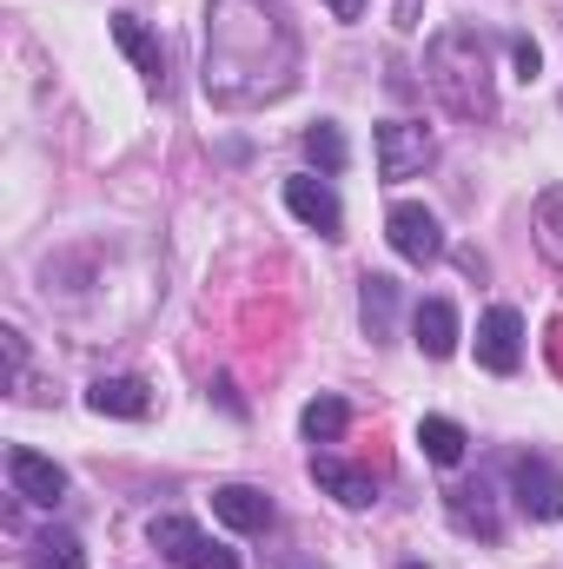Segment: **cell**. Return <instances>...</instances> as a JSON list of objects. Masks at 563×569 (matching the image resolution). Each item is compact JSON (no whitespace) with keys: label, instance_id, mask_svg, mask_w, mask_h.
I'll use <instances>...</instances> for the list:
<instances>
[{"label":"cell","instance_id":"obj_1","mask_svg":"<svg viewBox=\"0 0 563 569\" xmlns=\"http://www.w3.org/2000/svg\"><path fill=\"white\" fill-rule=\"evenodd\" d=\"M206 100L226 113L285 100L298 80V33L266 0H213L206 7Z\"/></svg>","mask_w":563,"mask_h":569},{"label":"cell","instance_id":"obj_2","mask_svg":"<svg viewBox=\"0 0 563 569\" xmlns=\"http://www.w3.org/2000/svg\"><path fill=\"white\" fill-rule=\"evenodd\" d=\"M424 80L431 93L457 113V120H491L497 87H491V47L477 27H444L424 53Z\"/></svg>","mask_w":563,"mask_h":569},{"label":"cell","instance_id":"obj_3","mask_svg":"<svg viewBox=\"0 0 563 569\" xmlns=\"http://www.w3.org/2000/svg\"><path fill=\"white\" fill-rule=\"evenodd\" d=\"M152 550H166L179 569H246L239 563V550H226V543H213L192 517H152Z\"/></svg>","mask_w":563,"mask_h":569},{"label":"cell","instance_id":"obj_4","mask_svg":"<svg viewBox=\"0 0 563 569\" xmlns=\"http://www.w3.org/2000/svg\"><path fill=\"white\" fill-rule=\"evenodd\" d=\"M385 239H392V252L405 259V266H437L444 259V226H437V212L431 206H392L385 212Z\"/></svg>","mask_w":563,"mask_h":569},{"label":"cell","instance_id":"obj_5","mask_svg":"<svg viewBox=\"0 0 563 569\" xmlns=\"http://www.w3.org/2000/svg\"><path fill=\"white\" fill-rule=\"evenodd\" d=\"M372 146H378V179H412V172L431 166V152H437V140L424 133L418 120H385L372 133Z\"/></svg>","mask_w":563,"mask_h":569},{"label":"cell","instance_id":"obj_6","mask_svg":"<svg viewBox=\"0 0 563 569\" xmlns=\"http://www.w3.org/2000/svg\"><path fill=\"white\" fill-rule=\"evenodd\" d=\"M477 365L497 371V378H511V371L524 365V318H517L511 305H491V311L477 318Z\"/></svg>","mask_w":563,"mask_h":569},{"label":"cell","instance_id":"obj_7","mask_svg":"<svg viewBox=\"0 0 563 569\" xmlns=\"http://www.w3.org/2000/svg\"><path fill=\"white\" fill-rule=\"evenodd\" d=\"M511 490H517L524 517H537V523H557L563 517V470H551L544 457H517L511 463Z\"/></svg>","mask_w":563,"mask_h":569},{"label":"cell","instance_id":"obj_8","mask_svg":"<svg viewBox=\"0 0 563 569\" xmlns=\"http://www.w3.org/2000/svg\"><path fill=\"white\" fill-rule=\"evenodd\" d=\"M285 206H292V219H305L318 239H345V206H338V192H332L325 179H312V172L285 179Z\"/></svg>","mask_w":563,"mask_h":569},{"label":"cell","instance_id":"obj_9","mask_svg":"<svg viewBox=\"0 0 563 569\" xmlns=\"http://www.w3.org/2000/svg\"><path fill=\"white\" fill-rule=\"evenodd\" d=\"M7 477H13V497H27V503H40V510H53V503L67 497V470H60L53 457L27 450V443L7 450Z\"/></svg>","mask_w":563,"mask_h":569},{"label":"cell","instance_id":"obj_10","mask_svg":"<svg viewBox=\"0 0 563 569\" xmlns=\"http://www.w3.org/2000/svg\"><path fill=\"white\" fill-rule=\"evenodd\" d=\"M213 517L239 537H266L273 530V497L253 490V483H226V490H213Z\"/></svg>","mask_w":563,"mask_h":569},{"label":"cell","instance_id":"obj_11","mask_svg":"<svg viewBox=\"0 0 563 569\" xmlns=\"http://www.w3.org/2000/svg\"><path fill=\"white\" fill-rule=\"evenodd\" d=\"M412 338H418L424 358H451V351H457V305H451V298H418Z\"/></svg>","mask_w":563,"mask_h":569},{"label":"cell","instance_id":"obj_12","mask_svg":"<svg viewBox=\"0 0 563 569\" xmlns=\"http://www.w3.org/2000/svg\"><path fill=\"white\" fill-rule=\"evenodd\" d=\"M87 411H100V418H146L152 391H146V378H93L87 385Z\"/></svg>","mask_w":563,"mask_h":569},{"label":"cell","instance_id":"obj_13","mask_svg":"<svg viewBox=\"0 0 563 569\" xmlns=\"http://www.w3.org/2000/svg\"><path fill=\"white\" fill-rule=\"evenodd\" d=\"M312 477H318V490H332L345 510H365V503L378 497L372 470H358V463H338V457H312Z\"/></svg>","mask_w":563,"mask_h":569},{"label":"cell","instance_id":"obj_14","mask_svg":"<svg viewBox=\"0 0 563 569\" xmlns=\"http://www.w3.org/2000/svg\"><path fill=\"white\" fill-rule=\"evenodd\" d=\"M113 40H120V53H127V60L140 67V73L152 80V87L166 80V53H159V40L146 33V20H140V13H113Z\"/></svg>","mask_w":563,"mask_h":569},{"label":"cell","instance_id":"obj_15","mask_svg":"<svg viewBox=\"0 0 563 569\" xmlns=\"http://www.w3.org/2000/svg\"><path fill=\"white\" fill-rule=\"evenodd\" d=\"M365 291H358V305H365V331L372 338H392V325H398V279H385V272H365Z\"/></svg>","mask_w":563,"mask_h":569},{"label":"cell","instance_id":"obj_16","mask_svg":"<svg viewBox=\"0 0 563 569\" xmlns=\"http://www.w3.org/2000/svg\"><path fill=\"white\" fill-rule=\"evenodd\" d=\"M444 503H451V517H457V530H477L484 543H497V510H491V497H484V490H471V483H457V490H444Z\"/></svg>","mask_w":563,"mask_h":569},{"label":"cell","instance_id":"obj_17","mask_svg":"<svg viewBox=\"0 0 563 569\" xmlns=\"http://www.w3.org/2000/svg\"><path fill=\"white\" fill-rule=\"evenodd\" d=\"M27 569H87V550L67 530H40L33 550H27Z\"/></svg>","mask_w":563,"mask_h":569},{"label":"cell","instance_id":"obj_18","mask_svg":"<svg viewBox=\"0 0 563 569\" xmlns=\"http://www.w3.org/2000/svg\"><path fill=\"white\" fill-rule=\"evenodd\" d=\"M305 159L332 179V172H345V159H352V146H345V133L332 127V120H318V127H305Z\"/></svg>","mask_w":563,"mask_h":569},{"label":"cell","instance_id":"obj_19","mask_svg":"<svg viewBox=\"0 0 563 569\" xmlns=\"http://www.w3.org/2000/svg\"><path fill=\"white\" fill-rule=\"evenodd\" d=\"M418 443H424V457H431L437 470H451V463L464 457V443H471V437L451 425V418H424V425H418Z\"/></svg>","mask_w":563,"mask_h":569},{"label":"cell","instance_id":"obj_20","mask_svg":"<svg viewBox=\"0 0 563 569\" xmlns=\"http://www.w3.org/2000/svg\"><path fill=\"white\" fill-rule=\"evenodd\" d=\"M537 252L551 259V266H563V186H551L544 199H537Z\"/></svg>","mask_w":563,"mask_h":569},{"label":"cell","instance_id":"obj_21","mask_svg":"<svg viewBox=\"0 0 563 569\" xmlns=\"http://www.w3.org/2000/svg\"><path fill=\"white\" fill-rule=\"evenodd\" d=\"M345 425H352L345 398H312V405H305V437H312V443H338Z\"/></svg>","mask_w":563,"mask_h":569},{"label":"cell","instance_id":"obj_22","mask_svg":"<svg viewBox=\"0 0 563 569\" xmlns=\"http://www.w3.org/2000/svg\"><path fill=\"white\" fill-rule=\"evenodd\" d=\"M511 60H517V73H524V80H537V73H544V53H537V40H517V47H511Z\"/></svg>","mask_w":563,"mask_h":569},{"label":"cell","instance_id":"obj_23","mask_svg":"<svg viewBox=\"0 0 563 569\" xmlns=\"http://www.w3.org/2000/svg\"><path fill=\"white\" fill-rule=\"evenodd\" d=\"M325 7H332V20H358L365 13V0H325Z\"/></svg>","mask_w":563,"mask_h":569}]
</instances>
